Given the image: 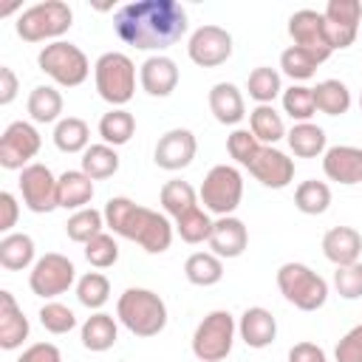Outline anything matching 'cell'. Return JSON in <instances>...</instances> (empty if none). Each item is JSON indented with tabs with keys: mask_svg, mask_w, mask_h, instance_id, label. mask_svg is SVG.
Instances as JSON below:
<instances>
[{
	"mask_svg": "<svg viewBox=\"0 0 362 362\" xmlns=\"http://www.w3.org/2000/svg\"><path fill=\"white\" fill-rule=\"evenodd\" d=\"M246 90L249 96L257 102V105H272L280 93H283V85H280V71L269 68V65H257L249 79H246Z\"/></svg>",
	"mask_w": 362,
	"mask_h": 362,
	"instance_id": "obj_39",
	"label": "cell"
},
{
	"mask_svg": "<svg viewBox=\"0 0 362 362\" xmlns=\"http://www.w3.org/2000/svg\"><path fill=\"white\" fill-rule=\"evenodd\" d=\"M37 255V246H34V238L25 235V232H8L0 238V266L6 272H23L28 266H34Z\"/></svg>",
	"mask_w": 362,
	"mask_h": 362,
	"instance_id": "obj_27",
	"label": "cell"
},
{
	"mask_svg": "<svg viewBox=\"0 0 362 362\" xmlns=\"http://www.w3.org/2000/svg\"><path fill=\"white\" fill-rule=\"evenodd\" d=\"M209 110L215 116V122L221 124H238L246 116V102L243 93L235 82H215L209 88Z\"/></svg>",
	"mask_w": 362,
	"mask_h": 362,
	"instance_id": "obj_24",
	"label": "cell"
},
{
	"mask_svg": "<svg viewBox=\"0 0 362 362\" xmlns=\"http://www.w3.org/2000/svg\"><path fill=\"white\" fill-rule=\"evenodd\" d=\"M90 127L79 116H65L54 124V144L62 153H85L90 144Z\"/></svg>",
	"mask_w": 362,
	"mask_h": 362,
	"instance_id": "obj_33",
	"label": "cell"
},
{
	"mask_svg": "<svg viewBox=\"0 0 362 362\" xmlns=\"http://www.w3.org/2000/svg\"><path fill=\"white\" fill-rule=\"evenodd\" d=\"M20 195H23V204L37 212V215H45V212H54L59 206V198H57V184L59 178H54V173L45 167V164H28L25 170H20Z\"/></svg>",
	"mask_w": 362,
	"mask_h": 362,
	"instance_id": "obj_12",
	"label": "cell"
},
{
	"mask_svg": "<svg viewBox=\"0 0 362 362\" xmlns=\"http://www.w3.org/2000/svg\"><path fill=\"white\" fill-rule=\"evenodd\" d=\"M212 218H209V212L206 209H201V206H195V209H189V212H184L181 218H175V232H178V238L184 240V243H204V240H209V235H212Z\"/></svg>",
	"mask_w": 362,
	"mask_h": 362,
	"instance_id": "obj_41",
	"label": "cell"
},
{
	"mask_svg": "<svg viewBox=\"0 0 362 362\" xmlns=\"http://www.w3.org/2000/svg\"><path fill=\"white\" fill-rule=\"evenodd\" d=\"M158 201H161L164 215H170V218L175 221V218H181L184 212H189V209H195V206H198V192L192 189V184H189V181L173 178V181H167V184L161 187Z\"/></svg>",
	"mask_w": 362,
	"mask_h": 362,
	"instance_id": "obj_34",
	"label": "cell"
},
{
	"mask_svg": "<svg viewBox=\"0 0 362 362\" xmlns=\"http://www.w3.org/2000/svg\"><path fill=\"white\" fill-rule=\"evenodd\" d=\"M189 28L187 8L175 0H136L113 14L116 37L139 51H164L175 45Z\"/></svg>",
	"mask_w": 362,
	"mask_h": 362,
	"instance_id": "obj_1",
	"label": "cell"
},
{
	"mask_svg": "<svg viewBox=\"0 0 362 362\" xmlns=\"http://www.w3.org/2000/svg\"><path fill=\"white\" fill-rule=\"evenodd\" d=\"M249 130L255 133V139H257L263 147H274L280 139H286L283 116H280L272 105H257V107L249 113Z\"/></svg>",
	"mask_w": 362,
	"mask_h": 362,
	"instance_id": "obj_30",
	"label": "cell"
},
{
	"mask_svg": "<svg viewBox=\"0 0 362 362\" xmlns=\"http://www.w3.org/2000/svg\"><path fill=\"white\" fill-rule=\"evenodd\" d=\"M322 173L328 181L354 187L362 184V147L354 144H334L322 153Z\"/></svg>",
	"mask_w": 362,
	"mask_h": 362,
	"instance_id": "obj_18",
	"label": "cell"
},
{
	"mask_svg": "<svg viewBox=\"0 0 362 362\" xmlns=\"http://www.w3.org/2000/svg\"><path fill=\"white\" fill-rule=\"evenodd\" d=\"M195 150H198L195 133L187 130V127H173V130H167V133L156 141L153 161H156L161 170L175 173V170H184V167L192 164Z\"/></svg>",
	"mask_w": 362,
	"mask_h": 362,
	"instance_id": "obj_16",
	"label": "cell"
},
{
	"mask_svg": "<svg viewBox=\"0 0 362 362\" xmlns=\"http://www.w3.org/2000/svg\"><path fill=\"white\" fill-rule=\"evenodd\" d=\"M359 110H362V93H359Z\"/></svg>",
	"mask_w": 362,
	"mask_h": 362,
	"instance_id": "obj_53",
	"label": "cell"
},
{
	"mask_svg": "<svg viewBox=\"0 0 362 362\" xmlns=\"http://www.w3.org/2000/svg\"><path fill=\"white\" fill-rule=\"evenodd\" d=\"M74 280H76V269H74V263H71L65 255H59V252L42 255V257L31 266V274H28L31 291H34L37 297H45V300L65 294V291L74 286Z\"/></svg>",
	"mask_w": 362,
	"mask_h": 362,
	"instance_id": "obj_10",
	"label": "cell"
},
{
	"mask_svg": "<svg viewBox=\"0 0 362 362\" xmlns=\"http://www.w3.org/2000/svg\"><path fill=\"white\" fill-rule=\"evenodd\" d=\"M184 277L192 283V286H201V288H209L215 283H221L223 277V263L218 255L212 252H192L184 263Z\"/></svg>",
	"mask_w": 362,
	"mask_h": 362,
	"instance_id": "obj_35",
	"label": "cell"
},
{
	"mask_svg": "<svg viewBox=\"0 0 362 362\" xmlns=\"http://www.w3.org/2000/svg\"><path fill=\"white\" fill-rule=\"evenodd\" d=\"M71 25H74L71 6L62 0H45V3H34L25 11H20L14 31L25 42H45V40L57 42V37H62Z\"/></svg>",
	"mask_w": 362,
	"mask_h": 362,
	"instance_id": "obj_4",
	"label": "cell"
},
{
	"mask_svg": "<svg viewBox=\"0 0 362 362\" xmlns=\"http://www.w3.org/2000/svg\"><path fill=\"white\" fill-rule=\"evenodd\" d=\"M277 288L280 294L300 311H317L328 300V283L305 263H283L277 269Z\"/></svg>",
	"mask_w": 362,
	"mask_h": 362,
	"instance_id": "obj_6",
	"label": "cell"
},
{
	"mask_svg": "<svg viewBox=\"0 0 362 362\" xmlns=\"http://www.w3.org/2000/svg\"><path fill=\"white\" fill-rule=\"evenodd\" d=\"M17 362H62V354L54 342H34L17 356Z\"/></svg>",
	"mask_w": 362,
	"mask_h": 362,
	"instance_id": "obj_49",
	"label": "cell"
},
{
	"mask_svg": "<svg viewBox=\"0 0 362 362\" xmlns=\"http://www.w3.org/2000/svg\"><path fill=\"white\" fill-rule=\"evenodd\" d=\"M238 334H240V339H243L249 348H255V351L269 348V345L274 342V337H277V320H274V314H272L269 308H263V305H249V308L240 314V320H238Z\"/></svg>",
	"mask_w": 362,
	"mask_h": 362,
	"instance_id": "obj_22",
	"label": "cell"
},
{
	"mask_svg": "<svg viewBox=\"0 0 362 362\" xmlns=\"http://www.w3.org/2000/svg\"><path fill=\"white\" fill-rule=\"evenodd\" d=\"M320 65H322V62H320L311 51H305V48H300V45H288V48L280 54V71H283L291 82H305V79H311Z\"/></svg>",
	"mask_w": 362,
	"mask_h": 362,
	"instance_id": "obj_38",
	"label": "cell"
},
{
	"mask_svg": "<svg viewBox=\"0 0 362 362\" xmlns=\"http://www.w3.org/2000/svg\"><path fill=\"white\" fill-rule=\"evenodd\" d=\"M260 141L255 139V133L252 130H246V127H238V130H232L229 133V139H226V150H229V156L240 164V167H246L249 170V164L255 161V156L260 153Z\"/></svg>",
	"mask_w": 362,
	"mask_h": 362,
	"instance_id": "obj_45",
	"label": "cell"
},
{
	"mask_svg": "<svg viewBox=\"0 0 362 362\" xmlns=\"http://www.w3.org/2000/svg\"><path fill=\"white\" fill-rule=\"evenodd\" d=\"M249 173L263 187L283 189V187H288L294 181V161L283 150H277V147H260V153L249 164Z\"/></svg>",
	"mask_w": 362,
	"mask_h": 362,
	"instance_id": "obj_17",
	"label": "cell"
},
{
	"mask_svg": "<svg viewBox=\"0 0 362 362\" xmlns=\"http://www.w3.org/2000/svg\"><path fill=\"white\" fill-rule=\"evenodd\" d=\"M31 334V322L17 305L11 291H0V348L3 351H17Z\"/></svg>",
	"mask_w": 362,
	"mask_h": 362,
	"instance_id": "obj_21",
	"label": "cell"
},
{
	"mask_svg": "<svg viewBox=\"0 0 362 362\" xmlns=\"http://www.w3.org/2000/svg\"><path fill=\"white\" fill-rule=\"evenodd\" d=\"M85 260L93 269H110L119 260V243H116V238L107 235V232H102L93 240H88L85 243Z\"/></svg>",
	"mask_w": 362,
	"mask_h": 362,
	"instance_id": "obj_44",
	"label": "cell"
},
{
	"mask_svg": "<svg viewBox=\"0 0 362 362\" xmlns=\"http://www.w3.org/2000/svg\"><path fill=\"white\" fill-rule=\"evenodd\" d=\"M235 334H238V322L229 311L218 308L209 311L192 334V354L201 362H223L232 354L235 345Z\"/></svg>",
	"mask_w": 362,
	"mask_h": 362,
	"instance_id": "obj_7",
	"label": "cell"
},
{
	"mask_svg": "<svg viewBox=\"0 0 362 362\" xmlns=\"http://www.w3.org/2000/svg\"><path fill=\"white\" fill-rule=\"evenodd\" d=\"M334 288L342 300H359L362 297V263L337 266L334 272Z\"/></svg>",
	"mask_w": 362,
	"mask_h": 362,
	"instance_id": "obj_47",
	"label": "cell"
},
{
	"mask_svg": "<svg viewBox=\"0 0 362 362\" xmlns=\"http://www.w3.org/2000/svg\"><path fill=\"white\" fill-rule=\"evenodd\" d=\"M93 82H96V93L110 107H122L136 93V65L127 54L107 51L93 65Z\"/></svg>",
	"mask_w": 362,
	"mask_h": 362,
	"instance_id": "obj_5",
	"label": "cell"
},
{
	"mask_svg": "<svg viewBox=\"0 0 362 362\" xmlns=\"http://www.w3.org/2000/svg\"><path fill=\"white\" fill-rule=\"evenodd\" d=\"M337 362H362V325H354L334 348Z\"/></svg>",
	"mask_w": 362,
	"mask_h": 362,
	"instance_id": "obj_48",
	"label": "cell"
},
{
	"mask_svg": "<svg viewBox=\"0 0 362 362\" xmlns=\"http://www.w3.org/2000/svg\"><path fill=\"white\" fill-rule=\"evenodd\" d=\"M139 82H141L144 93L164 99V96H170V93L175 90V85H178V65H175L170 57H164V54H153V57H147V59L141 62V68H139Z\"/></svg>",
	"mask_w": 362,
	"mask_h": 362,
	"instance_id": "obj_20",
	"label": "cell"
},
{
	"mask_svg": "<svg viewBox=\"0 0 362 362\" xmlns=\"http://www.w3.org/2000/svg\"><path fill=\"white\" fill-rule=\"evenodd\" d=\"M209 249L212 255H218L221 260H232V257H240L249 246V229L240 218L235 215H223L212 223V235H209Z\"/></svg>",
	"mask_w": 362,
	"mask_h": 362,
	"instance_id": "obj_19",
	"label": "cell"
},
{
	"mask_svg": "<svg viewBox=\"0 0 362 362\" xmlns=\"http://www.w3.org/2000/svg\"><path fill=\"white\" fill-rule=\"evenodd\" d=\"M25 107H28L31 122H37V124L59 122V113H62V93H59L54 85H37V88L28 93Z\"/></svg>",
	"mask_w": 362,
	"mask_h": 362,
	"instance_id": "obj_29",
	"label": "cell"
},
{
	"mask_svg": "<svg viewBox=\"0 0 362 362\" xmlns=\"http://www.w3.org/2000/svg\"><path fill=\"white\" fill-rule=\"evenodd\" d=\"M136 133V119L130 110L124 107H110L107 113H102L99 119V136H102V144H110V147H122L133 139Z\"/></svg>",
	"mask_w": 362,
	"mask_h": 362,
	"instance_id": "obj_31",
	"label": "cell"
},
{
	"mask_svg": "<svg viewBox=\"0 0 362 362\" xmlns=\"http://www.w3.org/2000/svg\"><path fill=\"white\" fill-rule=\"evenodd\" d=\"M198 198H201L206 212H212L218 218L232 215L240 206V198H243V175H240V170L232 167V164H215L204 175Z\"/></svg>",
	"mask_w": 362,
	"mask_h": 362,
	"instance_id": "obj_9",
	"label": "cell"
},
{
	"mask_svg": "<svg viewBox=\"0 0 362 362\" xmlns=\"http://www.w3.org/2000/svg\"><path fill=\"white\" fill-rule=\"evenodd\" d=\"M286 141H288V150L297 156V158H317L322 156L328 147H325V130L314 122H300L294 124L288 133H286Z\"/></svg>",
	"mask_w": 362,
	"mask_h": 362,
	"instance_id": "obj_28",
	"label": "cell"
},
{
	"mask_svg": "<svg viewBox=\"0 0 362 362\" xmlns=\"http://www.w3.org/2000/svg\"><path fill=\"white\" fill-rule=\"evenodd\" d=\"M116 317L130 334L156 337L167 325V303L150 288L130 286L122 291V297L116 303Z\"/></svg>",
	"mask_w": 362,
	"mask_h": 362,
	"instance_id": "obj_3",
	"label": "cell"
},
{
	"mask_svg": "<svg viewBox=\"0 0 362 362\" xmlns=\"http://www.w3.org/2000/svg\"><path fill=\"white\" fill-rule=\"evenodd\" d=\"M37 317H40V325L48 334H57V337L76 328V314L68 305H62V303H45Z\"/></svg>",
	"mask_w": 362,
	"mask_h": 362,
	"instance_id": "obj_46",
	"label": "cell"
},
{
	"mask_svg": "<svg viewBox=\"0 0 362 362\" xmlns=\"http://www.w3.org/2000/svg\"><path fill=\"white\" fill-rule=\"evenodd\" d=\"M105 229V212L93 209V206H85L79 212H74L68 221H65V235L74 240V243H88L93 240L96 235H102Z\"/></svg>",
	"mask_w": 362,
	"mask_h": 362,
	"instance_id": "obj_40",
	"label": "cell"
},
{
	"mask_svg": "<svg viewBox=\"0 0 362 362\" xmlns=\"http://www.w3.org/2000/svg\"><path fill=\"white\" fill-rule=\"evenodd\" d=\"M17 215H20V204H17V198L11 195V192H0V232H11L14 229V223H17Z\"/></svg>",
	"mask_w": 362,
	"mask_h": 362,
	"instance_id": "obj_50",
	"label": "cell"
},
{
	"mask_svg": "<svg viewBox=\"0 0 362 362\" xmlns=\"http://www.w3.org/2000/svg\"><path fill=\"white\" fill-rule=\"evenodd\" d=\"M105 226L113 235L139 243L147 255H161L173 243L170 218L156 209H147L124 195H116L105 204Z\"/></svg>",
	"mask_w": 362,
	"mask_h": 362,
	"instance_id": "obj_2",
	"label": "cell"
},
{
	"mask_svg": "<svg viewBox=\"0 0 362 362\" xmlns=\"http://www.w3.org/2000/svg\"><path fill=\"white\" fill-rule=\"evenodd\" d=\"M17 90H20V85H17L14 71L8 65H0V105H11Z\"/></svg>",
	"mask_w": 362,
	"mask_h": 362,
	"instance_id": "obj_52",
	"label": "cell"
},
{
	"mask_svg": "<svg viewBox=\"0 0 362 362\" xmlns=\"http://www.w3.org/2000/svg\"><path fill=\"white\" fill-rule=\"evenodd\" d=\"M311 90H314V105H317L320 113H325V116H342V113H348V107H351V90H348L345 82H339V79H322Z\"/></svg>",
	"mask_w": 362,
	"mask_h": 362,
	"instance_id": "obj_32",
	"label": "cell"
},
{
	"mask_svg": "<svg viewBox=\"0 0 362 362\" xmlns=\"http://www.w3.org/2000/svg\"><path fill=\"white\" fill-rule=\"evenodd\" d=\"M37 65H40V71L45 76H51L62 88H76L90 74V62H88L85 51L79 45H74V42H65V40L48 42L37 54Z\"/></svg>",
	"mask_w": 362,
	"mask_h": 362,
	"instance_id": "obj_8",
	"label": "cell"
},
{
	"mask_svg": "<svg viewBox=\"0 0 362 362\" xmlns=\"http://www.w3.org/2000/svg\"><path fill=\"white\" fill-rule=\"evenodd\" d=\"M283 113H288L294 119V124L300 122H311V116L317 113L314 105V90L305 85H291L283 90Z\"/></svg>",
	"mask_w": 362,
	"mask_h": 362,
	"instance_id": "obj_43",
	"label": "cell"
},
{
	"mask_svg": "<svg viewBox=\"0 0 362 362\" xmlns=\"http://www.w3.org/2000/svg\"><path fill=\"white\" fill-rule=\"evenodd\" d=\"M42 136L31 122H11L0 136V167L3 170H25L34 164L31 158L40 153Z\"/></svg>",
	"mask_w": 362,
	"mask_h": 362,
	"instance_id": "obj_11",
	"label": "cell"
},
{
	"mask_svg": "<svg viewBox=\"0 0 362 362\" xmlns=\"http://www.w3.org/2000/svg\"><path fill=\"white\" fill-rule=\"evenodd\" d=\"M325 34L334 51H342L354 45L362 23V3L359 0H328L325 11Z\"/></svg>",
	"mask_w": 362,
	"mask_h": 362,
	"instance_id": "obj_13",
	"label": "cell"
},
{
	"mask_svg": "<svg viewBox=\"0 0 362 362\" xmlns=\"http://www.w3.org/2000/svg\"><path fill=\"white\" fill-rule=\"evenodd\" d=\"M187 54L201 68H218L232 57V34L221 25H201L189 34Z\"/></svg>",
	"mask_w": 362,
	"mask_h": 362,
	"instance_id": "obj_15",
	"label": "cell"
},
{
	"mask_svg": "<svg viewBox=\"0 0 362 362\" xmlns=\"http://www.w3.org/2000/svg\"><path fill=\"white\" fill-rule=\"evenodd\" d=\"M76 300L90 308V311H99L107 300H110V280L102 274V272H88L76 280Z\"/></svg>",
	"mask_w": 362,
	"mask_h": 362,
	"instance_id": "obj_42",
	"label": "cell"
},
{
	"mask_svg": "<svg viewBox=\"0 0 362 362\" xmlns=\"http://www.w3.org/2000/svg\"><path fill=\"white\" fill-rule=\"evenodd\" d=\"M322 255L334 266H351L362 257V235L354 226H334L322 235Z\"/></svg>",
	"mask_w": 362,
	"mask_h": 362,
	"instance_id": "obj_23",
	"label": "cell"
},
{
	"mask_svg": "<svg viewBox=\"0 0 362 362\" xmlns=\"http://www.w3.org/2000/svg\"><path fill=\"white\" fill-rule=\"evenodd\" d=\"M57 198L62 209H85L93 198V178H88L82 170H65L57 184Z\"/></svg>",
	"mask_w": 362,
	"mask_h": 362,
	"instance_id": "obj_26",
	"label": "cell"
},
{
	"mask_svg": "<svg viewBox=\"0 0 362 362\" xmlns=\"http://www.w3.org/2000/svg\"><path fill=\"white\" fill-rule=\"evenodd\" d=\"M288 37L294 40V45L311 51L320 62H325L334 48L328 42V34H325V17L322 11H314V8H300L288 17Z\"/></svg>",
	"mask_w": 362,
	"mask_h": 362,
	"instance_id": "obj_14",
	"label": "cell"
},
{
	"mask_svg": "<svg viewBox=\"0 0 362 362\" xmlns=\"http://www.w3.org/2000/svg\"><path fill=\"white\" fill-rule=\"evenodd\" d=\"M294 206L303 215H322L331 206V187L325 181H300L294 189Z\"/></svg>",
	"mask_w": 362,
	"mask_h": 362,
	"instance_id": "obj_37",
	"label": "cell"
},
{
	"mask_svg": "<svg viewBox=\"0 0 362 362\" xmlns=\"http://www.w3.org/2000/svg\"><path fill=\"white\" fill-rule=\"evenodd\" d=\"M79 339H82V345H85L88 351H93V354L110 351V348L116 345V339H119V325H116V320H113L110 314L93 311V314L82 322Z\"/></svg>",
	"mask_w": 362,
	"mask_h": 362,
	"instance_id": "obj_25",
	"label": "cell"
},
{
	"mask_svg": "<svg viewBox=\"0 0 362 362\" xmlns=\"http://www.w3.org/2000/svg\"><path fill=\"white\" fill-rule=\"evenodd\" d=\"M288 362H328L325 351L314 342H297L288 351Z\"/></svg>",
	"mask_w": 362,
	"mask_h": 362,
	"instance_id": "obj_51",
	"label": "cell"
},
{
	"mask_svg": "<svg viewBox=\"0 0 362 362\" xmlns=\"http://www.w3.org/2000/svg\"><path fill=\"white\" fill-rule=\"evenodd\" d=\"M82 173L88 178H93V181L116 175L119 173V153H116V147H110V144H90L82 153Z\"/></svg>",
	"mask_w": 362,
	"mask_h": 362,
	"instance_id": "obj_36",
	"label": "cell"
}]
</instances>
